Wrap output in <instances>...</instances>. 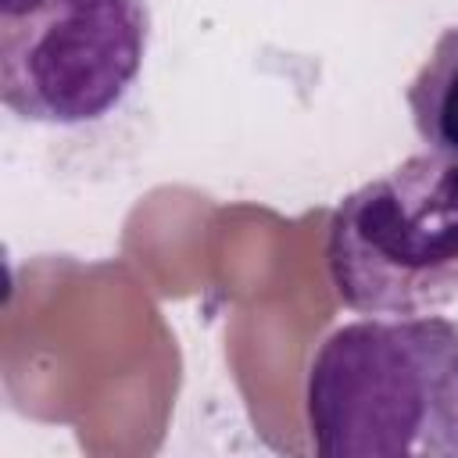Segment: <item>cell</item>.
I'll list each match as a JSON object with an SVG mask.
<instances>
[{"label":"cell","mask_w":458,"mask_h":458,"mask_svg":"<svg viewBox=\"0 0 458 458\" xmlns=\"http://www.w3.org/2000/svg\"><path fill=\"white\" fill-rule=\"evenodd\" d=\"M404 97L426 150L458 157V21L437 36Z\"/></svg>","instance_id":"277c9868"},{"label":"cell","mask_w":458,"mask_h":458,"mask_svg":"<svg viewBox=\"0 0 458 458\" xmlns=\"http://www.w3.org/2000/svg\"><path fill=\"white\" fill-rule=\"evenodd\" d=\"M304 415L322 458H458V322L358 318L311 354Z\"/></svg>","instance_id":"6da1fadb"},{"label":"cell","mask_w":458,"mask_h":458,"mask_svg":"<svg viewBox=\"0 0 458 458\" xmlns=\"http://www.w3.org/2000/svg\"><path fill=\"white\" fill-rule=\"evenodd\" d=\"M326 272L358 315H433L458 301V157L422 150L351 190L326 225Z\"/></svg>","instance_id":"7a4b0ae2"},{"label":"cell","mask_w":458,"mask_h":458,"mask_svg":"<svg viewBox=\"0 0 458 458\" xmlns=\"http://www.w3.org/2000/svg\"><path fill=\"white\" fill-rule=\"evenodd\" d=\"M147 50V0H0V100L25 122L75 129L107 118Z\"/></svg>","instance_id":"3957f363"}]
</instances>
